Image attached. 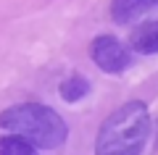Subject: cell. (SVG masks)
I'll return each mask as SVG.
<instances>
[{
  "label": "cell",
  "mask_w": 158,
  "mask_h": 155,
  "mask_svg": "<svg viewBox=\"0 0 158 155\" xmlns=\"http://www.w3.org/2000/svg\"><path fill=\"white\" fill-rule=\"evenodd\" d=\"M90 58L106 74H124L132 66V50L113 34H98L90 45Z\"/></svg>",
  "instance_id": "obj_3"
},
{
  "label": "cell",
  "mask_w": 158,
  "mask_h": 155,
  "mask_svg": "<svg viewBox=\"0 0 158 155\" xmlns=\"http://www.w3.org/2000/svg\"><path fill=\"white\" fill-rule=\"evenodd\" d=\"M150 111L142 100H127L100 124L95 155H142L150 137Z\"/></svg>",
  "instance_id": "obj_1"
},
{
  "label": "cell",
  "mask_w": 158,
  "mask_h": 155,
  "mask_svg": "<svg viewBox=\"0 0 158 155\" xmlns=\"http://www.w3.org/2000/svg\"><path fill=\"white\" fill-rule=\"evenodd\" d=\"M0 155H40V153L32 142L8 132L6 137H0Z\"/></svg>",
  "instance_id": "obj_7"
},
{
  "label": "cell",
  "mask_w": 158,
  "mask_h": 155,
  "mask_svg": "<svg viewBox=\"0 0 158 155\" xmlns=\"http://www.w3.org/2000/svg\"><path fill=\"white\" fill-rule=\"evenodd\" d=\"M156 145H158V137H156Z\"/></svg>",
  "instance_id": "obj_8"
},
{
  "label": "cell",
  "mask_w": 158,
  "mask_h": 155,
  "mask_svg": "<svg viewBox=\"0 0 158 155\" xmlns=\"http://www.w3.org/2000/svg\"><path fill=\"white\" fill-rule=\"evenodd\" d=\"M90 79L82 76V74H71V76H66L61 82V87H58V95H61L66 103H79V100H85L87 95H90Z\"/></svg>",
  "instance_id": "obj_6"
},
{
  "label": "cell",
  "mask_w": 158,
  "mask_h": 155,
  "mask_svg": "<svg viewBox=\"0 0 158 155\" xmlns=\"http://www.w3.org/2000/svg\"><path fill=\"white\" fill-rule=\"evenodd\" d=\"M0 129L19 134L37 150H56L69 139V124L42 103H16L0 113Z\"/></svg>",
  "instance_id": "obj_2"
},
{
  "label": "cell",
  "mask_w": 158,
  "mask_h": 155,
  "mask_svg": "<svg viewBox=\"0 0 158 155\" xmlns=\"http://www.w3.org/2000/svg\"><path fill=\"white\" fill-rule=\"evenodd\" d=\"M129 50L140 55H158V18L142 21L129 34Z\"/></svg>",
  "instance_id": "obj_5"
},
{
  "label": "cell",
  "mask_w": 158,
  "mask_h": 155,
  "mask_svg": "<svg viewBox=\"0 0 158 155\" xmlns=\"http://www.w3.org/2000/svg\"><path fill=\"white\" fill-rule=\"evenodd\" d=\"M158 11V0H111V18L116 24H132Z\"/></svg>",
  "instance_id": "obj_4"
}]
</instances>
